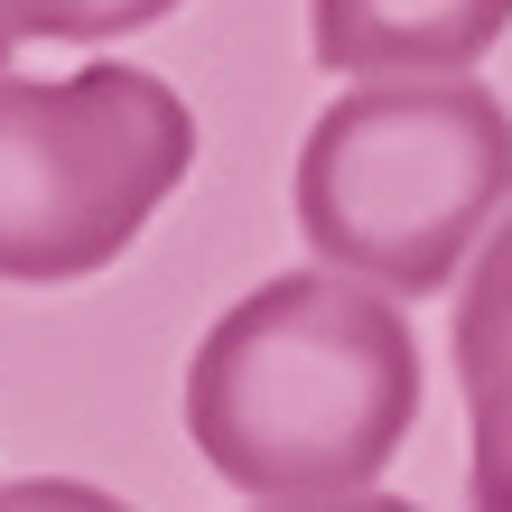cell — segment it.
Instances as JSON below:
<instances>
[{
	"label": "cell",
	"mask_w": 512,
	"mask_h": 512,
	"mask_svg": "<svg viewBox=\"0 0 512 512\" xmlns=\"http://www.w3.org/2000/svg\"><path fill=\"white\" fill-rule=\"evenodd\" d=\"M410 429L419 336L336 261L233 298L187 364V438L252 503H364Z\"/></svg>",
	"instance_id": "1"
},
{
	"label": "cell",
	"mask_w": 512,
	"mask_h": 512,
	"mask_svg": "<svg viewBox=\"0 0 512 512\" xmlns=\"http://www.w3.org/2000/svg\"><path fill=\"white\" fill-rule=\"evenodd\" d=\"M289 196L317 261L391 298H429L512 205V112L466 66L373 75L308 122Z\"/></svg>",
	"instance_id": "2"
},
{
	"label": "cell",
	"mask_w": 512,
	"mask_h": 512,
	"mask_svg": "<svg viewBox=\"0 0 512 512\" xmlns=\"http://www.w3.org/2000/svg\"><path fill=\"white\" fill-rule=\"evenodd\" d=\"M187 168L196 122L159 75H0V280L66 289L112 270L149 233V215L187 187Z\"/></svg>",
	"instance_id": "3"
},
{
	"label": "cell",
	"mask_w": 512,
	"mask_h": 512,
	"mask_svg": "<svg viewBox=\"0 0 512 512\" xmlns=\"http://www.w3.org/2000/svg\"><path fill=\"white\" fill-rule=\"evenodd\" d=\"M503 28L512 0H308L317 66L336 75H457Z\"/></svg>",
	"instance_id": "4"
},
{
	"label": "cell",
	"mask_w": 512,
	"mask_h": 512,
	"mask_svg": "<svg viewBox=\"0 0 512 512\" xmlns=\"http://www.w3.org/2000/svg\"><path fill=\"white\" fill-rule=\"evenodd\" d=\"M457 382H466V485L475 503L512 512V215L475 243L466 298H457Z\"/></svg>",
	"instance_id": "5"
},
{
	"label": "cell",
	"mask_w": 512,
	"mask_h": 512,
	"mask_svg": "<svg viewBox=\"0 0 512 512\" xmlns=\"http://www.w3.org/2000/svg\"><path fill=\"white\" fill-rule=\"evenodd\" d=\"M28 10V38H66V47H103V38H131V28L168 19L177 0H19Z\"/></svg>",
	"instance_id": "6"
},
{
	"label": "cell",
	"mask_w": 512,
	"mask_h": 512,
	"mask_svg": "<svg viewBox=\"0 0 512 512\" xmlns=\"http://www.w3.org/2000/svg\"><path fill=\"white\" fill-rule=\"evenodd\" d=\"M19 38H28V10H19V0H0V66H10Z\"/></svg>",
	"instance_id": "7"
}]
</instances>
